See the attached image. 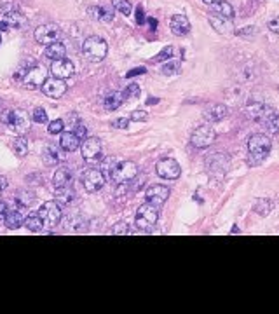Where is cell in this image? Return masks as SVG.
<instances>
[{"instance_id": "obj_4", "label": "cell", "mask_w": 279, "mask_h": 314, "mask_svg": "<svg viewBox=\"0 0 279 314\" xmlns=\"http://www.w3.org/2000/svg\"><path fill=\"white\" fill-rule=\"evenodd\" d=\"M0 121L6 123L18 135H25L30 129V117L25 110H6Z\"/></svg>"}, {"instance_id": "obj_36", "label": "cell", "mask_w": 279, "mask_h": 314, "mask_svg": "<svg viewBox=\"0 0 279 314\" xmlns=\"http://www.w3.org/2000/svg\"><path fill=\"white\" fill-rule=\"evenodd\" d=\"M163 73L164 75H173V73H178L180 72V63L178 61H170L163 66Z\"/></svg>"}, {"instance_id": "obj_51", "label": "cell", "mask_w": 279, "mask_h": 314, "mask_svg": "<svg viewBox=\"0 0 279 314\" xmlns=\"http://www.w3.org/2000/svg\"><path fill=\"white\" fill-rule=\"evenodd\" d=\"M9 28H11V26L7 25L6 21H0V33H2V31H6V30H9Z\"/></svg>"}, {"instance_id": "obj_16", "label": "cell", "mask_w": 279, "mask_h": 314, "mask_svg": "<svg viewBox=\"0 0 279 314\" xmlns=\"http://www.w3.org/2000/svg\"><path fill=\"white\" fill-rule=\"evenodd\" d=\"M73 72H75V66H73V63L70 60H66V58L51 63V73H53V77H58L65 81V78L72 77Z\"/></svg>"}, {"instance_id": "obj_44", "label": "cell", "mask_w": 279, "mask_h": 314, "mask_svg": "<svg viewBox=\"0 0 279 314\" xmlns=\"http://www.w3.org/2000/svg\"><path fill=\"white\" fill-rule=\"evenodd\" d=\"M113 128H117V129H126L129 126V119H126V117H121V119H115L112 123Z\"/></svg>"}, {"instance_id": "obj_8", "label": "cell", "mask_w": 279, "mask_h": 314, "mask_svg": "<svg viewBox=\"0 0 279 314\" xmlns=\"http://www.w3.org/2000/svg\"><path fill=\"white\" fill-rule=\"evenodd\" d=\"M38 215H41L42 220H44V225L49 227V229H53V227H56L58 223H60V220H61V206H60V203L46 201L41 206V210H38Z\"/></svg>"}, {"instance_id": "obj_17", "label": "cell", "mask_w": 279, "mask_h": 314, "mask_svg": "<svg viewBox=\"0 0 279 314\" xmlns=\"http://www.w3.org/2000/svg\"><path fill=\"white\" fill-rule=\"evenodd\" d=\"M81 152H82V157L88 161H94L98 159L101 154V141L100 138H86L82 140V145H81Z\"/></svg>"}, {"instance_id": "obj_6", "label": "cell", "mask_w": 279, "mask_h": 314, "mask_svg": "<svg viewBox=\"0 0 279 314\" xmlns=\"http://www.w3.org/2000/svg\"><path fill=\"white\" fill-rule=\"evenodd\" d=\"M138 176V166L133 161H124V163L115 164V168L110 173V178L117 183V185H124V183L131 182Z\"/></svg>"}, {"instance_id": "obj_10", "label": "cell", "mask_w": 279, "mask_h": 314, "mask_svg": "<svg viewBox=\"0 0 279 314\" xmlns=\"http://www.w3.org/2000/svg\"><path fill=\"white\" fill-rule=\"evenodd\" d=\"M46 78H47V70H44V66H31V68L25 72V75L21 77V84L28 89L42 88Z\"/></svg>"}, {"instance_id": "obj_41", "label": "cell", "mask_w": 279, "mask_h": 314, "mask_svg": "<svg viewBox=\"0 0 279 314\" xmlns=\"http://www.w3.org/2000/svg\"><path fill=\"white\" fill-rule=\"evenodd\" d=\"M110 232L115 234V236H126V234L129 232V227H128V223L119 222L115 227H112V230H110Z\"/></svg>"}, {"instance_id": "obj_20", "label": "cell", "mask_w": 279, "mask_h": 314, "mask_svg": "<svg viewBox=\"0 0 279 314\" xmlns=\"http://www.w3.org/2000/svg\"><path fill=\"white\" fill-rule=\"evenodd\" d=\"M60 147L65 152H75L77 148L81 147V138H78L73 131H66V133H63L60 138Z\"/></svg>"}, {"instance_id": "obj_32", "label": "cell", "mask_w": 279, "mask_h": 314, "mask_svg": "<svg viewBox=\"0 0 279 314\" xmlns=\"http://www.w3.org/2000/svg\"><path fill=\"white\" fill-rule=\"evenodd\" d=\"M13 150H14V154L18 155V157H25L26 154H28V141L23 138V136H19L18 140H14Z\"/></svg>"}, {"instance_id": "obj_7", "label": "cell", "mask_w": 279, "mask_h": 314, "mask_svg": "<svg viewBox=\"0 0 279 314\" xmlns=\"http://www.w3.org/2000/svg\"><path fill=\"white\" fill-rule=\"evenodd\" d=\"M215 140H217V133H215L213 126H210V124L199 126V128L192 133V138H190L192 145H194L195 148H208L210 145H213Z\"/></svg>"}, {"instance_id": "obj_29", "label": "cell", "mask_w": 279, "mask_h": 314, "mask_svg": "<svg viewBox=\"0 0 279 314\" xmlns=\"http://www.w3.org/2000/svg\"><path fill=\"white\" fill-rule=\"evenodd\" d=\"M4 21L9 26H14V28H19V26L25 25V18H23V14L18 13V11H7L6 16H4Z\"/></svg>"}, {"instance_id": "obj_5", "label": "cell", "mask_w": 279, "mask_h": 314, "mask_svg": "<svg viewBox=\"0 0 279 314\" xmlns=\"http://www.w3.org/2000/svg\"><path fill=\"white\" fill-rule=\"evenodd\" d=\"M157 220H159V210H157V206H154V204L145 203L136 210V220H135L136 227L145 230V232H150L154 229Z\"/></svg>"}, {"instance_id": "obj_35", "label": "cell", "mask_w": 279, "mask_h": 314, "mask_svg": "<svg viewBox=\"0 0 279 314\" xmlns=\"http://www.w3.org/2000/svg\"><path fill=\"white\" fill-rule=\"evenodd\" d=\"M63 129H65V123H63V119L51 121L49 126H47V131H49L51 135H58V133H61Z\"/></svg>"}, {"instance_id": "obj_31", "label": "cell", "mask_w": 279, "mask_h": 314, "mask_svg": "<svg viewBox=\"0 0 279 314\" xmlns=\"http://www.w3.org/2000/svg\"><path fill=\"white\" fill-rule=\"evenodd\" d=\"M274 204L270 199H258L257 204H255V213H258L260 217H267V215L272 211Z\"/></svg>"}, {"instance_id": "obj_34", "label": "cell", "mask_w": 279, "mask_h": 314, "mask_svg": "<svg viewBox=\"0 0 279 314\" xmlns=\"http://www.w3.org/2000/svg\"><path fill=\"white\" fill-rule=\"evenodd\" d=\"M173 53H175V47H166V49H163L161 51L159 54H157V56H154V63H161V61H166V60H171L173 58Z\"/></svg>"}, {"instance_id": "obj_39", "label": "cell", "mask_w": 279, "mask_h": 314, "mask_svg": "<svg viewBox=\"0 0 279 314\" xmlns=\"http://www.w3.org/2000/svg\"><path fill=\"white\" fill-rule=\"evenodd\" d=\"M140 93H141V89L138 84H129L123 94H124V98H138Z\"/></svg>"}, {"instance_id": "obj_1", "label": "cell", "mask_w": 279, "mask_h": 314, "mask_svg": "<svg viewBox=\"0 0 279 314\" xmlns=\"http://www.w3.org/2000/svg\"><path fill=\"white\" fill-rule=\"evenodd\" d=\"M246 115L248 119L262 124L270 135L279 133V115L270 107L264 103H251L246 107Z\"/></svg>"}, {"instance_id": "obj_43", "label": "cell", "mask_w": 279, "mask_h": 314, "mask_svg": "<svg viewBox=\"0 0 279 314\" xmlns=\"http://www.w3.org/2000/svg\"><path fill=\"white\" fill-rule=\"evenodd\" d=\"M73 133H75V135H77L81 140H86V138H88V129H86V126H84V124H81V123H77V124H75V131H73Z\"/></svg>"}, {"instance_id": "obj_50", "label": "cell", "mask_w": 279, "mask_h": 314, "mask_svg": "<svg viewBox=\"0 0 279 314\" xmlns=\"http://www.w3.org/2000/svg\"><path fill=\"white\" fill-rule=\"evenodd\" d=\"M147 23H148V25H150V28H152V30H155V26H157V19H154V18H147Z\"/></svg>"}, {"instance_id": "obj_3", "label": "cell", "mask_w": 279, "mask_h": 314, "mask_svg": "<svg viewBox=\"0 0 279 314\" xmlns=\"http://www.w3.org/2000/svg\"><path fill=\"white\" fill-rule=\"evenodd\" d=\"M107 53H108V46L101 37H89L82 44V54H84L86 60L91 63L103 61Z\"/></svg>"}, {"instance_id": "obj_53", "label": "cell", "mask_w": 279, "mask_h": 314, "mask_svg": "<svg viewBox=\"0 0 279 314\" xmlns=\"http://www.w3.org/2000/svg\"><path fill=\"white\" fill-rule=\"evenodd\" d=\"M0 42H2V35H0Z\"/></svg>"}, {"instance_id": "obj_13", "label": "cell", "mask_w": 279, "mask_h": 314, "mask_svg": "<svg viewBox=\"0 0 279 314\" xmlns=\"http://www.w3.org/2000/svg\"><path fill=\"white\" fill-rule=\"evenodd\" d=\"M82 185H84L86 192H98L101 187L105 185V175L101 170H88L82 175Z\"/></svg>"}, {"instance_id": "obj_14", "label": "cell", "mask_w": 279, "mask_h": 314, "mask_svg": "<svg viewBox=\"0 0 279 314\" xmlns=\"http://www.w3.org/2000/svg\"><path fill=\"white\" fill-rule=\"evenodd\" d=\"M42 93H44L46 96L58 100V98H61L63 94L66 93V84H65V81H63V78H58V77H49V78H46V82H44V84H42Z\"/></svg>"}, {"instance_id": "obj_18", "label": "cell", "mask_w": 279, "mask_h": 314, "mask_svg": "<svg viewBox=\"0 0 279 314\" xmlns=\"http://www.w3.org/2000/svg\"><path fill=\"white\" fill-rule=\"evenodd\" d=\"M170 28L173 31V35H176V37H183V35H187L188 31H190V23H188V18L185 14H175L171 18Z\"/></svg>"}, {"instance_id": "obj_49", "label": "cell", "mask_w": 279, "mask_h": 314, "mask_svg": "<svg viewBox=\"0 0 279 314\" xmlns=\"http://www.w3.org/2000/svg\"><path fill=\"white\" fill-rule=\"evenodd\" d=\"M7 215V206L4 203H0V220H4Z\"/></svg>"}, {"instance_id": "obj_47", "label": "cell", "mask_w": 279, "mask_h": 314, "mask_svg": "<svg viewBox=\"0 0 279 314\" xmlns=\"http://www.w3.org/2000/svg\"><path fill=\"white\" fill-rule=\"evenodd\" d=\"M145 72H147V70H145V66H140V68H133L131 70V72H128V73H126V77H135V75H138V73H145Z\"/></svg>"}, {"instance_id": "obj_23", "label": "cell", "mask_w": 279, "mask_h": 314, "mask_svg": "<svg viewBox=\"0 0 279 314\" xmlns=\"http://www.w3.org/2000/svg\"><path fill=\"white\" fill-rule=\"evenodd\" d=\"M4 223H6L7 229L16 230L21 225H25V217H23L18 210H11V211H7L6 218H4Z\"/></svg>"}, {"instance_id": "obj_48", "label": "cell", "mask_w": 279, "mask_h": 314, "mask_svg": "<svg viewBox=\"0 0 279 314\" xmlns=\"http://www.w3.org/2000/svg\"><path fill=\"white\" fill-rule=\"evenodd\" d=\"M7 185H9V182H7V178H6V176H2V175H0V192H2V190H6Z\"/></svg>"}, {"instance_id": "obj_28", "label": "cell", "mask_w": 279, "mask_h": 314, "mask_svg": "<svg viewBox=\"0 0 279 314\" xmlns=\"http://www.w3.org/2000/svg\"><path fill=\"white\" fill-rule=\"evenodd\" d=\"M124 101V94L123 93H110L107 98H105L103 101V107L110 110V112H113V110H117L121 107V103Z\"/></svg>"}, {"instance_id": "obj_24", "label": "cell", "mask_w": 279, "mask_h": 314, "mask_svg": "<svg viewBox=\"0 0 279 314\" xmlns=\"http://www.w3.org/2000/svg\"><path fill=\"white\" fill-rule=\"evenodd\" d=\"M211 11H213V14L222 16V18H229V19H232L235 14L234 7L230 6L229 2H225V0H218V2L211 4Z\"/></svg>"}, {"instance_id": "obj_2", "label": "cell", "mask_w": 279, "mask_h": 314, "mask_svg": "<svg viewBox=\"0 0 279 314\" xmlns=\"http://www.w3.org/2000/svg\"><path fill=\"white\" fill-rule=\"evenodd\" d=\"M272 148V141L267 135L257 133L248 140V161L251 166H258L267 159V155L270 154Z\"/></svg>"}, {"instance_id": "obj_30", "label": "cell", "mask_w": 279, "mask_h": 314, "mask_svg": "<svg viewBox=\"0 0 279 314\" xmlns=\"http://www.w3.org/2000/svg\"><path fill=\"white\" fill-rule=\"evenodd\" d=\"M35 201V195L33 192H28V190H19L18 195H16V203H18L19 208H28L31 206Z\"/></svg>"}, {"instance_id": "obj_33", "label": "cell", "mask_w": 279, "mask_h": 314, "mask_svg": "<svg viewBox=\"0 0 279 314\" xmlns=\"http://www.w3.org/2000/svg\"><path fill=\"white\" fill-rule=\"evenodd\" d=\"M112 7L115 11H119L121 14H124V16H129L131 14V11H133V6H131L129 0H112Z\"/></svg>"}, {"instance_id": "obj_19", "label": "cell", "mask_w": 279, "mask_h": 314, "mask_svg": "<svg viewBox=\"0 0 279 314\" xmlns=\"http://www.w3.org/2000/svg\"><path fill=\"white\" fill-rule=\"evenodd\" d=\"M210 23H211V26L218 31V33H225L227 35V33H232L234 31V25H232V21H230L229 18H222V16L211 14L210 16Z\"/></svg>"}, {"instance_id": "obj_27", "label": "cell", "mask_w": 279, "mask_h": 314, "mask_svg": "<svg viewBox=\"0 0 279 314\" xmlns=\"http://www.w3.org/2000/svg\"><path fill=\"white\" fill-rule=\"evenodd\" d=\"M54 195H56V201L60 204H70L73 201V198H75V192H73V188L70 185H66V187H58Z\"/></svg>"}, {"instance_id": "obj_40", "label": "cell", "mask_w": 279, "mask_h": 314, "mask_svg": "<svg viewBox=\"0 0 279 314\" xmlns=\"http://www.w3.org/2000/svg\"><path fill=\"white\" fill-rule=\"evenodd\" d=\"M44 157H46L47 163H56V161L60 159V155H58V150L54 147H46Z\"/></svg>"}, {"instance_id": "obj_26", "label": "cell", "mask_w": 279, "mask_h": 314, "mask_svg": "<svg viewBox=\"0 0 279 314\" xmlns=\"http://www.w3.org/2000/svg\"><path fill=\"white\" fill-rule=\"evenodd\" d=\"M25 225L28 227V230H31V232H42L44 230V220H42V217L37 213H31L28 215V217L25 218Z\"/></svg>"}, {"instance_id": "obj_46", "label": "cell", "mask_w": 279, "mask_h": 314, "mask_svg": "<svg viewBox=\"0 0 279 314\" xmlns=\"http://www.w3.org/2000/svg\"><path fill=\"white\" fill-rule=\"evenodd\" d=\"M269 28H270V31H274V33H279V16L277 18H274V19H270Z\"/></svg>"}, {"instance_id": "obj_45", "label": "cell", "mask_w": 279, "mask_h": 314, "mask_svg": "<svg viewBox=\"0 0 279 314\" xmlns=\"http://www.w3.org/2000/svg\"><path fill=\"white\" fill-rule=\"evenodd\" d=\"M136 21H138L140 25H143V23L147 21V16H145V11H143V7L141 6L136 7Z\"/></svg>"}, {"instance_id": "obj_11", "label": "cell", "mask_w": 279, "mask_h": 314, "mask_svg": "<svg viewBox=\"0 0 279 314\" xmlns=\"http://www.w3.org/2000/svg\"><path fill=\"white\" fill-rule=\"evenodd\" d=\"M206 166L211 173L223 175V173H227V170H229L230 159L225 152H213V154L206 157Z\"/></svg>"}, {"instance_id": "obj_25", "label": "cell", "mask_w": 279, "mask_h": 314, "mask_svg": "<svg viewBox=\"0 0 279 314\" xmlns=\"http://www.w3.org/2000/svg\"><path fill=\"white\" fill-rule=\"evenodd\" d=\"M70 182H72V173L66 170V168H60V170H56V173L53 175L54 188L66 187V185H70Z\"/></svg>"}, {"instance_id": "obj_9", "label": "cell", "mask_w": 279, "mask_h": 314, "mask_svg": "<svg viewBox=\"0 0 279 314\" xmlns=\"http://www.w3.org/2000/svg\"><path fill=\"white\" fill-rule=\"evenodd\" d=\"M155 173L164 180H178L182 175V168L171 157H164V159L157 161L155 164Z\"/></svg>"}, {"instance_id": "obj_38", "label": "cell", "mask_w": 279, "mask_h": 314, "mask_svg": "<svg viewBox=\"0 0 279 314\" xmlns=\"http://www.w3.org/2000/svg\"><path fill=\"white\" fill-rule=\"evenodd\" d=\"M31 119L38 124H46L47 123V112L44 108H35L33 113H31Z\"/></svg>"}, {"instance_id": "obj_52", "label": "cell", "mask_w": 279, "mask_h": 314, "mask_svg": "<svg viewBox=\"0 0 279 314\" xmlns=\"http://www.w3.org/2000/svg\"><path fill=\"white\" fill-rule=\"evenodd\" d=\"M204 2H206V4H210V6H211V4H215V2H218V0H204Z\"/></svg>"}, {"instance_id": "obj_15", "label": "cell", "mask_w": 279, "mask_h": 314, "mask_svg": "<svg viewBox=\"0 0 279 314\" xmlns=\"http://www.w3.org/2000/svg\"><path fill=\"white\" fill-rule=\"evenodd\" d=\"M145 198H147V203H150V204H154V206L159 208L168 201V198H170V188L164 187V185H152L147 188Z\"/></svg>"}, {"instance_id": "obj_21", "label": "cell", "mask_w": 279, "mask_h": 314, "mask_svg": "<svg viewBox=\"0 0 279 314\" xmlns=\"http://www.w3.org/2000/svg\"><path fill=\"white\" fill-rule=\"evenodd\" d=\"M227 113H229V108L225 107V105H211L210 108L204 112V117H206L208 123H220V121H223L227 117Z\"/></svg>"}, {"instance_id": "obj_12", "label": "cell", "mask_w": 279, "mask_h": 314, "mask_svg": "<svg viewBox=\"0 0 279 314\" xmlns=\"http://www.w3.org/2000/svg\"><path fill=\"white\" fill-rule=\"evenodd\" d=\"M35 41L41 42V44L44 46H49L53 44V42H58V38H60L61 35V30L58 28L56 25H41L35 28Z\"/></svg>"}, {"instance_id": "obj_37", "label": "cell", "mask_w": 279, "mask_h": 314, "mask_svg": "<svg viewBox=\"0 0 279 314\" xmlns=\"http://www.w3.org/2000/svg\"><path fill=\"white\" fill-rule=\"evenodd\" d=\"M100 19L105 23H110L113 19V7H108V6H103L100 7Z\"/></svg>"}, {"instance_id": "obj_42", "label": "cell", "mask_w": 279, "mask_h": 314, "mask_svg": "<svg viewBox=\"0 0 279 314\" xmlns=\"http://www.w3.org/2000/svg\"><path fill=\"white\" fill-rule=\"evenodd\" d=\"M148 115L145 110H135V112L131 113V121H136V123H143V121H147Z\"/></svg>"}, {"instance_id": "obj_22", "label": "cell", "mask_w": 279, "mask_h": 314, "mask_svg": "<svg viewBox=\"0 0 279 314\" xmlns=\"http://www.w3.org/2000/svg\"><path fill=\"white\" fill-rule=\"evenodd\" d=\"M44 54H46V58H49L51 61L63 60V58L66 56V47L63 46L60 41H58V42H53V44H49V46L46 47Z\"/></svg>"}]
</instances>
